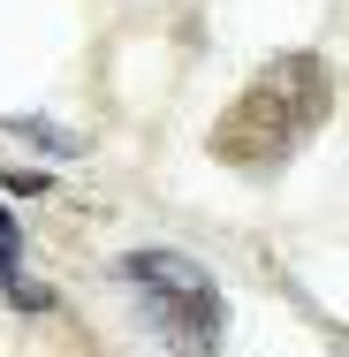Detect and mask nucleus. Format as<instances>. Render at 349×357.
I'll use <instances>...</instances> for the list:
<instances>
[{"label":"nucleus","instance_id":"obj_3","mask_svg":"<svg viewBox=\"0 0 349 357\" xmlns=\"http://www.w3.org/2000/svg\"><path fill=\"white\" fill-rule=\"evenodd\" d=\"M0 296H8L15 312H54V289H38L23 274V228L8 213V198H0Z\"/></svg>","mask_w":349,"mask_h":357},{"label":"nucleus","instance_id":"obj_2","mask_svg":"<svg viewBox=\"0 0 349 357\" xmlns=\"http://www.w3.org/2000/svg\"><path fill=\"white\" fill-rule=\"evenodd\" d=\"M114 274L137 296V312H144L160 350L220 357V342H228V296H220V282L198 259H183V251H130V259H114Z\"/></svg>","mask_w":349,"mask_h":357},{"label":"nucleus","instance_id":"obj_5","mask_svg":"<svg viewBox=\"0 0 349 357\" xmlns=\"http://www.w3.org/2000/svg\"><path fill=\"white\" fill-rule=\"evenodd\" d=\"M0 190H23V198H38V190H46V175H15V167H0Z\"/></svg>","mask_w":349,"mask_h":357},{"label":"nucleus","instance_id":"obj_1","mask_svg":"<svg viewBox=\"0 0 349 357\" xmlns=\"http://www.w3.org/2000/svg\"><path fill=\"white\" fill-rule=\"evenodd\" d=\"M327 114H334V61L327 54H274L266 69L220 107V122H212L205 144H212L220 167L258 175V167H281L288 152H304V144L327 130Z\"/></svg>","mask_w":349,"mask_h":357},{"label":"nucleus","instance_id":"obj_4","mask_svg":"<svg viewBox=\"0 0 349 357\" xmlns=\"http://www.w3.org/2000/svg\"><path fill=\"white\" fill-rule=\"evenodd\" d=\"M8 130H15V137H31V144H46V152H61V160L84 152V137H69L61 122H8Z\"/></svg>","mask_w":349,"mask_h":357}]
</instances>
